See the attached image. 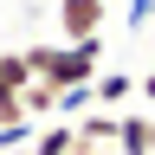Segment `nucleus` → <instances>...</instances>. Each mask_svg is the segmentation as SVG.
I'll return each mask as SVG.
<instances>
[{"label":"nucleus","mask_w":155,"mask_h":155,"mask_svg":"<svg viewBox=\"0 0 155 155\" xmlns=\"http://www.w3.org/2000/svg\"><path fill=\"white\" fill-rule=\"evenodd\" d=\"M71 129H78V155H91V149H104V142L116 149V116L110 110H91L84 123H71Z\"/></svg>","instance_id":"3"},{"label":"nucleus","mask_w":155,"mask_h":155,"mask_svg":"<svg viewBox=\"0 0 155 155\" xmlns=\"http://www.w3.org/2000/svg\"><path fill=\"white\" fill-rule=\"evenodd\" d=\"M91 97H97V110H116L123 97H136V78H129V71H97Z\"/></svg>","instance_id":"4"},{"label":"nucleus","mask_w":155,"mask_h":155,"mask_svg":"<svg viewBox=\"0 0 155 155\" xmlns=\"http://www.w3.org/2000/svg\"><path fill=\"white\" fill-rule=\"evenodd\" d=\"M97 104V97H91V84H71V91H58V116H84Z\"/></svg>","instance_id":"8"},{"label":"nucleus","mask_w":155,"mask_h":155,"mask_svg":"<svg viewBox=\"0 0 155 155\" xmlns=\"http://www.w3.org/2000/svg\"><path fill=\"white\" fill-rule=\"evenodd\" d=\"M155 19V0H129V26H149Z\"/></svg>","instance_id":"9"},{"label":"nucleus","mask_w":155,"mask_h":155,"mask_svg":"<svg viewBox=\"0 0 155 155\" xmlns=\"http://www.w3.org/2000/svg\"><path fill=\"white\" fill-rule=\"evenodd\" d=\"M136 97H149V104H155V71H149V78H136Z\"/></svg>","instance_id":"10"},{"label":"nucleus","mask_w":155,"mask_h":155,"mask_svg":"<svg viewBox=\"0 0 155 155\" xmlns=\"http://www.w3.org/2000/svg\"><path fill=\"white\" fill-rule=\"evenodd\" d=\"M104 19H110V0H58V32H65V45L104 39Z\"/></svg>","instance_id":"1"},{"label":"nucleus","mask_w":155,"mask_h":155,"mask_svg":"<svg viewBox=\"0 0 155 155\" xmlns=\"http://www.w3.org/2000/svg\"><path fill=\"white\" fill-rule=\"evenodd\" d=\"M32 155H78V129L71 123H45L32 136Z\"/></svg>","instance_id":"6"},{"label":"nucleus","mask_w":155,"mask_h":155,"mask_svg":"<svg viewBox=\"0 0 155 155\" xmlns=\"http://www.w3.org/2000/svg\"><path fill=\"white\" fill-rule=\"evenodd\" d=\"M19 110H26V123H32V116H58V84L32 78V84L19 91Z\"/></svg>","instance_id":"5"},{"label":"nucleus","mask_w":155,"mask_h":155,"mask_svg":"<svg viewBox=\"0 0 155 155\" xmlns=\"http://www.w3.org/2000/svg\"><path fill=\"white\" fill-rule=\"evenodd\" d=\"M0 84H7V91H26V84H32L26 52H0Z\"/></svg>","instance_id":"7"},{"label":"nucleus","mask_w":155,"mask_h":155,"mask_svg":"<svg viewBox=\"0 0 155 155\" xmlns=\"http://www.w3.org/2000/svg\"><path fill=\"white\" fill-rule=\"evenodd\" d=\"M116 149L123 155H155V116H116Z\"/></svg>","instance_id":"2"}]
</instances>
